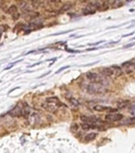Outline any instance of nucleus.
<instances>
[{
	"instance_id": "1",
	"label": "nucleus",
	"mask_w": 135,
	"mask_h": 153,
	"mask_svg": "<svg viewBox=\"0 0 135 153\" xmlns=\"http://www.w3.org/2000/svg\"><path fill=\"white\" fill-rule=\"evenodd\" d=\"M86 90L90 93H94V94H102L105 93L106 92V89L104 87V85L98 83H94L92 82L88 84L86 86Z\"/></svg>"
},
{
	"instance_id": "2",
	"label": "nucleus",
	"mask_w": 135,
	"mask_h": 153,
	"mask_svg": "<svg viewBox=\"0 0 135 153\" xmlns=\"http://www.w3.org/2000/svg\"><path fill=\"white\" fill-rule=\"evenodd\" d=\"M101 8V4H100L98 2H94L89 3L84 9H83V15H93L96 12V11L100 10Z\"/></svg>"
},
{
	"instance_id": "3",
	"label": "nucleus",
	"mask_w": 135,
	"mask_h": 153,
	"mask_svg": "<svg viewBox=\"0 0 135 153\" xmlns=\"http://www.w3.org/2000/svg\"><path fill=\"white\" fill-rule=\"evenodd\" d=\"M86 76H87L88 80H89L91 82L98 83V84H101L102 85H105L106 80L104 79V78H103L102 76L96 73L88 72V73H86Z\"/></svg>"
},
{
	"instance_id": "4",
	"label": "nucleus",
	"mask_w": 135,
	"mask_h": 153,
	"mask_svg": "<svg viewBox=\"0 0 135 153\" xmlns=\"http://www.w3.org/2000/svg\"><path fill=\"white\" fill-rule=\"evenodd\" d=\"M122 68L126 74H130L135 71V63L133 61H126L122 64Z\"/></svg>"
},
{
	"instance_id": "5",
	"label": "nucleus",
	"mask_w": 135,
	"mask_h": 153,
	"mask_svg": "<svg viewBox=\"0 0 135 153\" xmlns=\"http://www.w3.org/2000/svg\"><path fill=\"white\" fill-rule=\"evenodd\" d=\"M80 120L84 123H89V124H96L101 121V119L97 117L96 116H85L83 115L80 116Z\"/></svg>"
},
{
	"instance_id": "6",
	"label": "nucleus",
	"mask_w": 135,
	"mask_h": 153,
	"mask_svg": "<svg viewBox=\"0 0 135 153\" xmlns=\"http://www.w3.org/2000/svg\"><path fill=\"white\" fill-rule=\"evenodd\" d=\"M123 118V115L121 113H108L105 116V120L109 122H117Z\"/></svg>"
},
{
	"instance_id": "7",
	"label": "nucleus",
	"mask_w": 135,
	"mask_h": 153,
	"mask_svg": "<svg viewBox=\"0 0 135 153\" xmlns=\"http://www.w3.org/2000/svg\"><path fill=\"white\" fill-rule=\"evenodd\" d=\"M42 109L48 111V112H51V113H55L57 111V106L56 105L51 104V103H48V102L42 103Z\"/></svg>"
},
{
	"instance_id": "8",
	"label": "nucleus",
	"mask_w": 135,
	"mask_h": 153,
	"mask_svg": "<svg viewBox=\"0 0 135 153\" xmlns=\"http://www.w3.org/2000/svg\"><path fill=\"white\" fill-rule=\"evenodd\" d=\"M93 109L98 112H114L117 111V109H114L111 107H107V106H103V105H94L93 107Z\"/></svg>"
},
{
	"instance_id": "9",
	"label": "nucleus",
	"mask_w": 135,
	"mask_h": 153,
	"mask_svg": "<svg viewBox=\"0 0 135 153\" xmlns=\"http://www.w3.org/2000/svg\"><path fill=\"white\" fill-rule=\"evenodd\" d=\"M23 109H24V105L20 106L19 105H18L11 111H10V114L12 116H22Z\"/></svg>"
},
{
	"instance_id": "10",
	"label": "nucleus",
	"mask_w": 135,
	"mask_h": 153,
	"mask_svg": "<svg viewBox=\"0 0 135 153\" xmlns=\"http://www.w3.org/2000/svg\"><path fill=\"white\" fill-rule=\"evenodd\" d=\"M111 69L112 70H113V73H114V76H115V78H118V76H120L122 74V68L118 65H111Z\"/></svg>"
},
{
	"instance_id": "11",
	"label": "nucleus",
	"mask_w": 135,
	"mask_h": 153,
	"mask_svg": "<svg viewBox=\"0 0 135 153\" xmlns=\"http://www.w3.org/2000/svg\"><path fill=\"white\" fill-rule=\"evenodd\" d=\"M100 73H102V76H114L113 70H112L111 67H104V68H102L100 70Z\"/></svg>"
},
{
	"instance_id": "12",
	"label": "nucleus",
	"mask_w": 135,
	"mask_h": 153,
	"mask_svg": "<svg viewBox=\"0 0 135 153\" xmlns=\"http://www.w3.org/2000/svg\"><path fill=\"white\" fill-rule=\"evenodd\" d=\"M46 102L51 103V104H53V105H56V106L61 105V102L60 101L59 98H58L57 97H48V98H46Z\"/></svg>"
},
{
	"instance_id": "13",
	"label": "nucleus",
	"mask_w": 135,
	"mask_h": 153,
	"mask_svg": "<svg viewBox=\"0 0 135 153\" xmlns=\"http://www.w3.org/2000/svg\"><path fill=\"white\" fill-rule=\"evenodd\" d=\"M72 3L71 2L64 3L63 4V5L60 7L59 11L61 12V13H64V12L68 11V10H70V9L72 8Z\"/></svg>"
},
{
	"instance_id": "14",
	"label": "nucleus",
	"mask_w": 135,
	"mask_h": 153,
	"mask_svg": "<svg viewBox=\"0 0 135 153\" xmlns=\"http://www.w3.org/2000/svg\"><path fill=\"white\" fill-rule=\"evenodd\" d=\"M130 105V101L127 100H122V101H120L117 103V107L118 108L120 109H126V107H128V105Z\"/></svg>"
},
{
	"instance_id": "15",
	"label": "nucleus",
	"mask_w": 135,
	"mask_h": 153,
	"mask_svg": "<svg viewBox=\"0 0 135 153\" xmlns=\"http://www.w3.org/2000/svg\"><path fill=\"white\" fill-rule=\"evenodd\" d=\"M98 127L97 125L94 124H89V123H83L81 124V128L84 130H90V129H94Z\"/></svg>"
},
{
	"instance_id": "16",
	"label": "nucleus",
	"mask_w": 135,
	"mask_h": 153,
	"mask_svg": "<svg viewBox=\"0 0 135 153\" xmlns=\"http://www.w3.org/2000/svg\"><path fill=\"white\" fill-rule=\"evenodd\" d=\"M97 136V133L96 132H90L87 134L84 137V140L85 141H92L93 139H94Z\"/></svg>"
},
{
	"instance_id": "17",
	"label": "nucleus",
	"mask_w": 135,
	"mask_h": 153,
	"mask_svg": "<svg viewBox=\"0 0 135 153\" xmlns=\"http://www.w3.org/2000/svg\"><path fill=\"white\" fill-rule=\"evenodd\" d=\"M69 104H70L72 106V107L76 108V107H79L80 102H79V101L77 100V99H76V98H74V97H72V98L69 99Z\"/></svg>"
},
{
	"instance_id": "18",
	"label": "nucleus",
	"mask_w": 135,
	"mask_h": 153,
	"mask_svg": "<svg viewBox=\"0 0 135 153\" xmlns=\"http://www.w3.org/2000/svg\"><path fill=\"white\" fill-rule=\"evenodd\" d=\"M16 12H18V7L15 5H12L7 10V14L10 15H13V14H14V13H16Z\"/></svg>"
},
{
	"instance_id": "19",
	"label": "nucleus",
	"mask_w": 135,
	"mask_h": 153,
	"mask_svg": "<svg viewBox=\"0 0 135 153\" xmlns=\"http://www.w3.org/2000/svg\"><path fill=\"white\" fill-rule=\"evenodd\" d=\"M11 17H12V19H13L14 20H18V19H19V18H20V13L16 12V13H14V14L11 15Z\"/></svg>"
},
{
	"instance_id": "20",
	"label": "nucleus",
	"mask_w": 135,
	"mask_h": 153,
	"mask_svg": "<svg viewBox=\"0 0 135 153\" xmlns=\"http://www.w3.org/2000/svg\"><path fill=\"white\" fill-rule=\"evenodd\" d=\"M5 26H6V25H5ZM5 26H3V25H2V26H0V39H1V37H2V33L7 29V28L5 29Z\"/></svg>"
},
{
	"instance_id": "21",
	"label": "nucleus",
	"mask_w": 135,
	"mask_h": 153,
	"mask_svg": "<svg viewBox=\"0 0 135 153\" xmlns=\"http://www.w3.org/2000/svg\"><path fill=\"white\" fill-rule=\"evenodd\" d=\"M130 112L134 116H135V105H133L130 108Z\"/></svg>"
},
{
	"instance_id": "22",
	"label": "nucleus",
	"mask_w": 135,
	"mask_h": 153,
	"mask_svg": "<svg viewBox=\"0 0 135 153\" xmlns=\"http://www.w3.org/2000/svg\"><path fill=\"white\" fill-rule=\"evenodd\" d=\"M68 67H69V66H65V67H62L61 69H60L59 70H58V71H56V73H60V72H61V71H62L63 69H67V68H68Z\"/></svg>"
},
{
	"instance_id": "23",
	"label": "nucleus",
	"mask_w": 135,
	"mask_h": 153,
	"mask_svg": "<svg viewBox=\"0 0 135 153\" xmlns=\"http://www.w3.org/2000/svg\"><path fill=\"white\" fill-rule=\"evenodd\" d=\"M134 33H131V34H126V35H123V37H127V36H130V35H132Z\"/></svg>"
},
{
	"instance_id": "24",
	"label": "nucleus",
	"mask_w": 135,
	"mask_h": 153,
	"mask_svg": "<svg viewBox=\"0 0 135 153\" xmlns=\"http://www.w3.org/2000/svg\"><path fill=\"white\" fill-rule=\"evenodd\" d=\"M134 39H135V38H134Z\"/></svg>"
}]
</instances>
